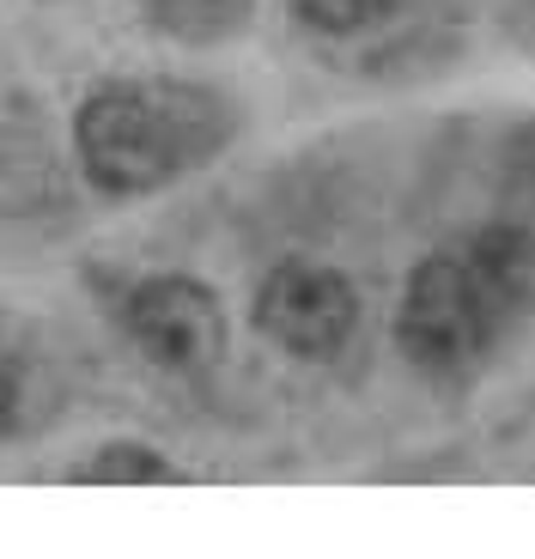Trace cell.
<instances>
[{
	"label": "cell",
	"instance_id": "6",
	"mask_svg": "<svg viewBox=\"0 0 535 559\" xmlns=\"http://www.w3.org/2000/svg\"><path fill=\"white\" fill-rule=\"evenodd\" d=\"M80 480H92V487H165V480H177V468H170L153 444L122 438V444H98V450H92V462H85Z\"/></svg>",
	"mask_w": 535,
	"mask_h": 559
},
{
	"label": "cell",
	"instance_id": "4",
	"mask_svg": "<svg viewBox=\"0 0 535 559\" xmlns=\"http://www.w3.org/2000/svg\"><path fill=\"white\" fill-rule=\"evenodd\" d=\"M122 322H128V335H134V347L158 371H177V378H195V371H207L226 353V305L195 274L141 280L122 305Z\"/></svg>",
	"mask_w": 535,
	"mask_h": 559
},
{
	"label": "cell",
	"instance_id": "1",
	"mask_svg": "<svg viewBox=\"0 0 535 559\" xmlns=\"http://www.w3.org/2000/svg\"><path fill=\"white\" fill-rule=\"evenodd\" d=\"M535 293V238L523 225H480L468 243L432 250L414 267L402 310H395V347L402 359L451 378L468 371L499 341L511 317Z\"/></svg>",
	"mask_w": 535,
	"mask_h": 559
},
{
	"label": "cell",
	"instance_id": "5",
	"mask_svg": "<svg viewBox=\"0 0 535 559\" xmlns=\"http://www.w3.org/2000/svg\"><path fill=\"white\" fill-rule=\"evenodd\" d=\"M146 13L177 43H226L255 19V0H146Z\"/></svg>",
	"mask_w": 535,
	"mask_h": 559
},
{
	"label": "cell",
	"instance_id": "8",
	"mask_svg": "<svg viewBox=\"0 0 535 559\" xmlns=\"http://www.w3.org/2000/svg\"><path fill=\"white\" fill-rule=\"evenodd\" d=\"M13 407H19V378H13V365H7V353H0V432L13 426Z\"/></svg>",
	"mask_w": 535,
	"mask_h": 559
},
{
	"label": "cell",
	"instance_id": "2",
	"mask_svg": "<svg viewBox=\"0 0 535 559\" xmlns=\"http://www.w3.org/2000/svg\"><path fill=\"white\" fill-rule=\"evenodd\" d=\"M219 140H226V110L195 85H98L73 116L80 170L92 177V189L116 201L153 195L189 177Z\"/></svg>",
	"mask_w": 535,
	"mask_h": 559
},
{
	"label": "cell",
	"instance_id": "3",
	"mask_svg": "<svg viewBox=\"0 0 535 559\" xmlns=\"http://www.w3.org/2000/svg\"><path fill=\"white\" fill-rule=\"evenodd\" d=\"M353 322H359V293L329 262L286 255L255 286V329L281 353H293V359H335L347 347Z\"/></svg>",
	"mask_w": 535,
	"mask_h": 559
},
{
	"label": "cell",
	"instance_id": "7",
	"mask_svg": "<svg viewBox=\"0 0 535 559\" xmlns=\"http://www.w3.org/2000/svg\"><path fill=\"white\" fill-rule=\"evenodd\" d=\"M286 7L317 37H366L402 13V0H286Z\"/></svg>",
	"mask_w": 535,
	"mask_h": 559
}]
</instances>
